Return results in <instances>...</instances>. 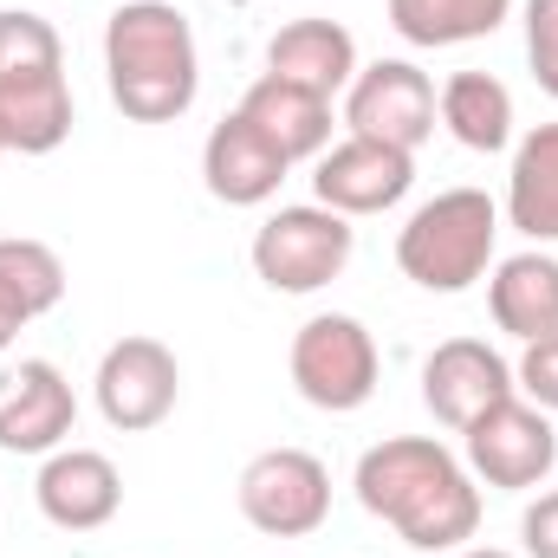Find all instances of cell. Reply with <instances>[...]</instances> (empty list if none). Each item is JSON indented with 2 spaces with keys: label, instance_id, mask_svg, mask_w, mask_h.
<instances>
[{
  "label": "cell",
  "instance_id": "13",
  "mask_svg": "<svg viewBox=\"0 0 558 558\" xmlns=\"http://www.w3.org/2000/svg\"><path fill=\"white\" fill-rule=\"evenodd\" d=\"M33 500L59 533H98L124 507V474L98 448H52L33 481Z\"/></svg>",
  "mask_w": 558,
  "mask_h": 558
},
{
  "label": "cell",
  "instance_id": "27",
  "mask_svg": "<svg viewBox=\"0 0 558 558\" xmlns=\"http://www.w3.org/2000/svg\"><path fill=\"white\" fill-rule=\"evenodd\" d=\"M20 325H26V318H20V312H13V305H7V299H0V351H7V344H13V338H20Z\"/></svg>",
  "mask_w": 558,
  "mask_h": 558
},
{
  "label": "cell",
  "instance_id": "20",
  "mask_svg": "<svg viewBox=\"0 0 558 558\" xmlns=\"http://www.w3.org/2000/svg\"><path fill=\"white\" fill-rule=\"evenodd\" d=\"M435 118H441V131L461 143V149L494 156V149L513 143V92L494 72H454L435 92Z\"/></svg>",
  "mask_w": 558,
  "mask_h": 558
},
{
  "label": "cell",
  "instance_id": "14",
  "mask_svg": "<svg viewBox=\"0 0 558 558\" xmlns=\"http://www.w3.org/2000/svg\"><path fill=\"white\" fill-rule=\"evenodd\" d=\"M286 169H292V162H286L241 111L221 118V124L208 131V143H202V182H208V195L228 202V208H260V202H274L279 182H286Z\"/></svg>",
  "mask_w": 558,
  "mask_h": 558
},
{
  "label": "cell",
  "instance_id": "16",
  "mask_svg": "<svg viewBox=\"0 0 558 558\" xmlns=\"http://www.w3.org/2000/svg\"><path fill=\"white\" fill-rule=\"evenodd\" d=\"M241 118L274 143L286 162H305V156H325L331 149V98L305 92V85H286L274 72H260L241 98Z\"/></svg>",
  "mask_w": 558,
  "mask_h": 558
},
{
  "label": "cell",
  "instance_id": "6",
  "mask_svg": "<svg viewBox=\"0 0 558 558\" xmlns=\"http://www.w3.org/2000/svg\"><path fill=\"white\" fill-rule=\"evenodd\" d=\"M461 454H468L474 481H487L500 494H533L558 468V428L539 403L507 397V403H494L487 416H474L461 428Z\"/></svg>",
  "mask_w": 558,
  "mask_h": 558
},
{
  "label": "cell",
  "instance_id": "29",
  "mask_svg": "<svg viewBox=\"0 0 558 558\" xmlns=\"http://www.w3.org/2000/svg\"><path fill=\"white\" fill-rule=\"evenodd\" d=\"M0 156H7V137H0Z\"/></svg>",
  "mask_w": 558,
  "mask_h": 558
},
{
  "label": "cell",
  "instance_id": "18",
  "mask_svg": "<svg viewBox=\"0 0 558 558\" xmlns=\"http://www.w3.org/2000/svg\"><path fill=\"white\" fill-rule=\"evenodd\" d=\"M487 312H494V325H500L507 338H520V344L558 331V260L539 254V247L500 260L494 279H487Z\"/></svg>",
  "mask_w": 558,
  "mask_h": 558
},
{
  "label": "cell",
  "instance_id": "26",
  "mask_svg": "<svg viewBox=\"0 0 558 558\" xmlns=\"http://www.w3.org/2000/svg\"><path fill=\"white\" fill-rule=\"evenodd\" d=\"M520 539H526V558H558V494H539L526 507Z\"/></svg>",
  "mask_w": 558,
  "mask_h": 558
},
{
  "label": "cell",
  "instance_id": "25",
  "mask_svg": "<svg viewBox=\"0 0 558 558\" xmlns=\"http://www.w3.org/2000/svg\"><path fill=\"white\" fill-rule=\"evenodd\" d=\"M526 59L539 92L558 98V0H526Z\"/></svg>",
  "mask_w": 558,
  "mask_h": 558
},
{
  "label": "cell",
  "instance_id": "3",
  "mask_svg": "<svg viewBox=\"0 0 558 558\" xmlns=\"http://www.w3.org/2000/svg\"><path fill=\"white\" fill-rule=\"evenodd\" d=\"M500 241V208L487 189H441L428 195L397 234V267L422 292H468L494 267Z\"/></svg>",
  "mask_w": 558,
  "mask_h": 558
},
{
  "label": "cell",
  "instance_id": "10",
  "mask_svg": "<svg viewBox=\"0 0 558 558\" xmlns=\"http://www.w3.org/2000/svg\"><path fill=\"white\" fill-rule=\"evenodd\" d=\"M416 189V156L410 149H390V143H371V137H344L331 143L312 169V195L318 208L357 221V215H384L397 208L403 195Z\"/></svg>",
  "mask_w": 558,
  "mask_h": 558
},
{
  "label": "cell",
  "instance_id": "5",
  "mask_svg": "<svg viewBox=\"0 0 558 558\" xmlns=\"http://www.w3.org/2000/svg\"><path fill=\"white\" fill-rule=\"evenodd\" d=\"M351 254H357V228L318 202L274 208L254 228V274L274 292H318L351 267Z\"/></svg>",
  "mask_w": 558,
  "mask_h": 558
},
{
  "label": "cell",
  "instance_id": "9",
  "mask_svg": "<svg viewBox=\"0 0 558 558\" xmlns=\"http://www.w3.org/2000/svg\"><path fill=\"white\" fill-rule=\"evenodd\" d=\"M98 416L124 435H143L156 422H169L175 397H182V364L162 338H118L105 357H98Z\"/></svg>",
  "mask_w": 558,
  "mask_h": 558
},
{
  "label": "cell",
  "instance_id": "22",
  "mask_svg": "<svg viewBox=\"0 0 558 558\" xmlns=\"http://www.w3.org/2000/svg\"><path fill=\"white\" fill-rule=\"evenodd\" d=\"M0 299H7L26 325L46 318V312L65 299V260H59L46 241L7 234V241H0Z\"/></svg>",
  "mask_w": 558,
  "mask_h": 558
},
{
  "label": "cell",
  "instance_id": "17",
  "mask_svg": "<svg viewBox=\"0 0 558 558\" xmlns=\"http://www.w3.org/2000/svg\"><path fill=\"white\" fill-rule=\"evenodd\" d=\"M0 137H7V149H20V156H52L59 143L72 137V85H65V65L0 78Z\"/></svg>",
  "mask_w": 558,
  "mask_h": 558
},
{
  "label": "cell",
  "instance_id": "8",
  "mask_svg": "<svg viewBox=\"0 0 558 558\" xmlns=\"http://www.w3.org/2000/svg\"><path fill=\"white\" fill-rule=\"evenodd\" d=\"M344 124L351 137L390 143V149H410L435 137V85L428 72L410 59H377V65H357L351 92H344Z\"/></svg>",
  "mask_w": 558,
  "mask_h": 558
},
{
  "label": "cell",
  "instance_id": "28",
  "mask_svg": "<svg viewBox=\"0 0 558 558\" xmlns=\"http://www.w3.org/2000/svg\"><path fill=\"white\" fill-rule=\"evenodd\" d=\"M454 558H513V553H500V546H461Z\"/></svg>",
  "mask_w": 558,
  "mask_h": 558
},
{
  "label": "cell",
  "instance_id": "2",
  "mask_svg": "<svg viewBox=\"0 0 558 558\" xmlns=\"http://www.w3.org/2000/svg\"><path fill=\"white\" fill-rule=\"evenodd\" d=\"M105 78L111 105L131 124H175L202 92L195 26L169 0H124L105 20Z\"/></svg>",
  "mask_w": 558,
  "mask_h": 558
},
{
  "label": "cell",
  "instance_id": "11",
  "mask_svg": "<svg viewBox=\"0 0 558 558\" xmlns=\"http://www.w3.org/2000/svg\"><path fill=\"white\" fill-rule=\"evenodd\" d=\"M507 397H513V364L494 344H481V338H448L422 364V403L454 435L474 416H487L494 403H507Z\"/></svg>",
  "mask_w": 558,
  "mask_h": 558
},
{
  "label": "cell",
  "instance_id": "15",
  "mask_svg": "<svg viewBox=\"0 0 558 558\" xmlns=\"http://www.w3.org/2000/svg\"><path fill=\"white\" fill-rule=\"evenodd\" d=\"M267 72L286 78V85L318 92V98H338L357 78V39H351V26L318 20V13L312 20H286L267 39Z\"/></svg>",
  "mask_w": 558,
  "mask_h": 558
},
{
  "label": "cell",
  "instance_id": "7",
  "mask_svg": "<svg viewBox=\"0 0 558 558\" xmlns=\"http://www.w3.org/2000/svg\"><path fill=\"white\" fill-rule=\"evenodd\" d=\"M241 520L267 539H305L331 520V468L305 448H267L241 468Z\"/></svg>",
  "mask_w": 558,
  "mask_h": 558
},
{
  "label": "cell",
  "instance_id": "12",
  "mask_svg": "<svg viewBox=\"0 0 558 558\" xmlns=\"http://www.w3.org/2000/svg\"><path fill=\"white\" fill-rule=\"evenodd\" d=\"M72 422H78V397L59 364L20 357L0 371V448L7 454H52L65 448Z\"/></svg>",
  "mask_w": 558,
  "mask_h": 558
},
{
  "label": "cell",
  "instance_id": "4",
  "mask_svg": "<svg viewBox=\"0 0 558 558\" xmlns=\"http://www.w3.org/2000/svg\"><path fill=\"white\" fill-rule=\"evenodd\" d=\"M377 377H384V357H377V338L364 331V318L318 312L292 331V390L312 410L351 416L377 397Z\"/></svg>",
  "mask_w": 558,
  "mask_h": 558
},
{
  "label": "cell",
  "instance_id": "1",
  "mask_svg": "<svg viewBox=\"0 0 558 558\" xmlns=\"http://www.w3.org/2000/svg\"><path fill=\"white\" fill-rule=\"evenodd\" d=\"M357 507L403 533L416 553H461L481 533V487L435 435H390L357 461Z\"/></svg>",
  "mask_w": 558,
  "mask_h": 558
},
{
  "label": "cell",
  "instance_id": "23",
  "mask_svg": "<svg viewBox=\"0 0 558 558\" xmlns=\"http://www.w3.org/2000/svg\"><path fill=\"white\" fill-rule=\"evenodd\" d=\"M46 65H65L59 26H52L46 13L7 7V13H0V78H13V72H46Z\"/></svg>",
  "mask_w": 558,
  "mask_h": 558
},
{
  "label": "cell",
  "instance_id": "19",
  "mask_svg": "<svg viewBox=\"0 0 558 558\" xmlns=\"http://www.w3.org/2000/svg\"><path fill=\"white\" fill-rule=\"evenodd\" d=\"M507 221L533 241H558V124H533L513 143V169H507Z\"/></svg>",
  "mask_w": 558,
  "mask_h": 558
},
{
  "label": "cell",
  "instance_id": "24",
  "mask_svg": "<svg viewBox=\"0 0 558 558\" xmlns=\"http://www.w3.org/2000/svg\"><path fill=\"white\" fill-rule=\"evenodd\" d=\"M513 390H526V403H539L546 416H558V331L533 338L513 364Z\"/></svg>",
  "mask_w": 558,
  "mask_h": 558
},
{
  "label": "cell",
  "instance_id": "21",
  "mask_svg": "<svg viewBox=\"0 0 558 558\" xmlns=\"http://www.w3.org/2000/svg\"><path fill=\"white\" fill-rule=\"evenodd\" d=\"M513 0H390V26L410 46H468L500 33Z\"/></svg>",
  "mask_w": 558,
  "mask_h": 558
}]
</instances>
